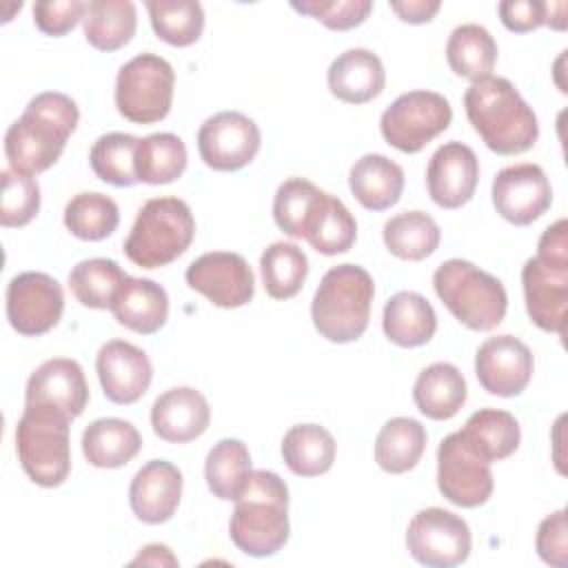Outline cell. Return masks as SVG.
I'll use <instances>...</instances> for the list:
<instances>
[{
	"label": "cell",
	"instance_id": "7",
	"mask_svg": "<svg viewBox=\"0 0 568 568\" xmlns=\"http://www.w3.org/2000/svg\"><path fill=\"white\" fill-rule=\"evenodd\" d=\"M71 419L47 406H27L16 426V453L27 477L42 486L55 488L71 473L69 446Z\"/></svg>",
	"mask_w": 568,
	"mask_h": 568
},
{
	"label": "cell",
	"instance_id": "18",
	"mask_svg": "<svg viewBox=\"0 0 568 568\" xmlns=\"http://www.w3.org/2000/svg\"><path fill=\"white\" fill-rule=\"evenodd\" d=\"M89 402V386L84 371L75 359L53 357L42 362L27 379L24 404L47 406L60 410L69 419L84 413Z\"/></svg>",
	"mask_w": 568,
	"mask_h": 568
},
{
	"label": "cell",
	"instance_id": "17",
	"mask_svg": "<svg viewBox=\"0 0 568 568\" xmlns=\"http://www.w3.org/2000/svg\"><path fill=\"white\" fill-rule=\"evenodd\" d=\"M95 373L104 397L124 406L135 404L149 390L153 379L149 355L124 339H111L100 346Z\"/></svg>",
	"mask_w": 568,
	"mask_h": 568
},
{
	"label": "cell",
	"instance_id": "47",
	"mask_svg": "<svg viewBox=\"0 0 568 568\" xmlns=\"http://www.w3.org/2000/svg\"><path fill=\"white\" fill-rule=\"evenodd\" d=\"M535 546L539 557L548 564V566H557V568H566L568 564V524H566V508L548 515L539 528H537V537H535Z\"/></svg>",
	"mask_w": 568,
	"mask_h": 568
},
{
	"label": "cell",
	"instance_id": "37",
	"mask_svg": "<svg viewBox=\"0 0 568 568\" xmlns=\"http://www.w3.org/2000/svg\"><path fill=\"white\" fill-rule=\"evenodd\" d=\"M126 277L129 275L115 260L89 257L71 268L69 288L82 306L111 311Z\"/></svg>",
	"mask_w": 568,
	"mask_h": 568
},
{
	"label": "cell",
	"instance_id": "43",
	"mask_svg": "<svg viewBox=\"0 0 568 568\" xmlns=\"http://www.w3.org/2000/svg\"><path fill=\"white\" fill-rule=\"evenodd\" d=\"M357 240V222L346 204L335 197L326 195V202L306 235V242L322 255H337L351 251Z\"/></svg>",
	"mask_w": 568,
	"mask_h": 568
},
{
	"label": "cell",
	"instance_id": "27",
	"mask_svg": "<svg viewBox=\"0 0 568 568\" xmlns=\"http://www.w3.org/2000/svg\"><path fill=\"white\" fill-rule=\"evenodd\" d=\"M466 379L450 362H435L426 366L413 384V402L422 415L442 422L450 419L466 404Z\"/></svg>",
	"mask_w": 568,
	"mask_h": 568
},
{
	"label": "cell",
	"instance_id": "12",
	"mask_svg": "<svg viewBox=\"0 0 568 568\" xmlns=\"http://www.w3.org/2000/svg\"><path fill=\"white\" fill-rule=\"evenodd\" d=\"M4 306L13 331L38 337L58 326L64 311V291L49 273L24 271L9 280Z\"/></svg>",
	"mask_w": 568,
	"mask_h": 568
},
{
	"label": "cell",
	"instance_id": "23",
	"mask_svg": "<svg viewBox=\"0 0 568 568\" xmlns=\"http://www.w3.org/2000/svg\"><path fill=\"white\" fill-rule=\"evenodd\" d=\"M328 91L346 104H366L386 87V71L377 53L364 47L346 49L326 71Z\"/></svg>",
	"mask_w": 568,
	"mask_h": 568
},
{
	"label": "cell",
	"instance_id": "30",
	"mask_svg": "<svg viewBox=\"0 0 568 568\" xmlns=\"http://www.w3.org/2000/svg\"><path fill=\"white\" fill-rule=\"evenodd\" d=\"M337 444L320 424H295L282 437V459L297 477H317L331 470Z\"/></svg>",
	"mask_w": 568,
	"mask_h": 568
},
{
	"label": "cell",
	"instance_id": "9",
	"mask_svg": "<svg viewBox=\"0 0 568 568\" xmlns=\"http://www.w3.org/2000/svg\"><path fill=\"white\" fill-rule=\"evenodd\" d=\"M450 102L435 91L402 93L379 118L384 140L402 153H417L450 126Z\"/></svg>",
	"mask_w": 568,
	"mask_h": 568
},
{
	"label": "cell",
	"instance_id": "28",
	"mask_svg": "<svg viewBox=\"0 0 568 568\" xmlns=\"http://www.w3.org/2000/svg\"><path fill=\"white\" fill-rule=\"evenodd\" d=\"M142 448L138 428L120 417H102L91 422L82 433V455L95 468H120L129 464Z\"/></svg>",
	"mask_w": 568,
	"mask_h": 568
},
{
	"label": "cell",
	"instance_id": "16",
	"mask_svg": "<svg viewBox=\"0 0 568 568\" xmlns=\"http://www.w3.org/2000/svg\"><path fill=\"white\" fill-rule=\"evenodd\" d=\"M535 359L530 348L515 335H495L475 353V375L484 390L497 397H515L532 379Z\"/></svg>",
	"mask_w": 568,
	"mask_h": 568
},
{
	"label": "cell",
	"instance_id": "48",
	"mask_svg": "<svg viewBox=\"0 0 568 568\" xmlns=\"http://www.w3.org/2000/svg\"><path fill=\"white\" fill-rule=\"evenodd\" d=\"M497 11L501 24L515 33L535 31L546 22V2L537 0H504Z\"/></svg>",
	"mask_w": 568,
	"mask_h": 568
},
{
	"label": "cell",
	"instance_id": "44",
	"mask_svg": "<svg viewBox=\"0 0 568 568\" xmlns=\"http://www.w3.org/2000/svg\"><path fill=\"white\" fill-rule=\"evenodd\" d=\"M0 195V224L4 229L27 226L40 211V186L33 175L18 173L13 169L2 171Z\"/></svg>",
	"mask_w": 568,
	"mask_h": 568
},
{
	"label": "cell",
	"instance_id": "19",
	"mask_svg": "<svg viewBox=\"0 0 568 568\" xmlns=\"http://www.w3.org/2000/svg\"><path fill=\"white\" fill-rule=\"evenodd\" d=\"M479 160L475 151L464 142L442 144L428 160L426 189L430 200L442 209L464 206L477 189Z\"/></svg>",
	"mask_w": 568,
	"mask_h": 568
},
{
	"label": "cell",
	"instance_id": "29",
	"mask_svg": "<svg viewBox=\"0 0 568 568\" xmlns=\"http://www.w3.org/2000/svg\"><path fill=\"white\" fill-rule=\"evenodd\" d=\"M459 433L468 446L490 464L510 457L521 442L519 422L501 408L475 410Z\"/></svg>",
	"mask_w": 568,
	"mask_h": 568
},
{
	"label": "cell",
	"instance_id": "50",
	"mask_svg": "<svg viewBox=\"0 0 568 568\" xmlns=\"http://www.w3.org/2000/svg\"><path fill=\"white\" fill-rule=\"evenodd\" d=\"M388 7L397 13L399 20L408 24H424L435 18L442 2L439 0H393Z\"/></svg>",
	"mask_w": 568,
	"mask_h": 568
},
{
	"label": "cell",
	"instance_id": "22",
	"mask_svg": "<svg viewBox=\"0 0 568 568\" xmlns=\"http://www.w3.org/2000/svg\"><path fill=\"white\" fill-rule=\"evenodd\" d=\"M211 422L206 397L193 386H175L164 390L151 406L153 433L171 444L197 439Z\"/></svg>",
	"mask_w": 568,
	"mask_h": 568
},
{
	"label": "cell",
	"instance_id": "35",
	"mask_svg": "<svg viewBox=\"0 0 568 568\" xmlns=\"http://www.w3.org/2000/svg\"><path fill=\"white\" fill-rule=\"evenodd\" d=\"M382 237L395 257L419 262L437 251L442 231L426 211H402L386 220Z\"/></svg>",
	"mask_w": 568,
	"mask_h": 568
},
{
	"label": "cell",
	"instance_id": "41",
	"mask_svg": "<svg viewBox=\"0 0 568 568\" xmlns=\"http://www.w3.org/2000/svg\"><path fill=\"white\" fill-rule=\"evenodd\" d=\"M151 27L171 47H189L204 31V9L195 0H146Z\"/></svg>",
	"mask_w": 568,
	"mask_h": 568
},
{
	"label": "cell",
	"instance_id": "26",
	"mask_svg": "<svg viewBox=\"0 0 568 568\" xmlns=\"http://www.w3.org/2000/svg\"><path fill=\"white\" fill-rule=\"evenodd\" d=\"M348 186L364 209L386 211L402 197L404 169L382 153H366L351 166Z\"/></svg>",
	"mask_w": 568,
	"mask_h": 568
},
{
	"label": "cell",
	"instance_id": "49",
	"mask_svg": "<svg viewBox=\"0 0 568 568\" xmlns=\"http://www.w3.org/2000/svg\"><path fill=\"white\" fill-rule=\"evenodd\" d=\"M535 257L550 266H568V222L566 220H557L541 233Z\"/></svg>",
	"mask_w": 568,
	"mask_h": 568
},
{
	"label": "cell",
	"instance_id": "4",
	"mask_svg": "<svg viewBox=\"0 0 568 568\" xmlns=\"http://www.w3.org/2000/svg\"><path fill=\"white\" fill-rule=\"evenodd\" d=\"M375 284L359 264H337L324 273L311 302L315 331L333 344H348L364 335L371 317Z\"/></svg>",
	"mask_w": 568,
	"mask_h": 568
},
{
	"label": "cell",
	"instance_id": "40",
	"mask_svg": "<svg viewBox=\"0 0 568 568\" xmlns=\"http://www.w3.org/2000/svg\"><path fill=\"white\" fill-rule=\"evenodd\" d=\"M120 224V209L113 197L84 191L73 195L64 206V226L71 235L84 242H100L109 237Z\"/></svg>",
	"mask_w": 568,
	"mask_h": 568
},
{
	"label": "cell",
	"instance_id": "51",
	"mask_svg": "<svg viewBox=\"0 0 568 568\" xmlns=\"http://www.w3.org/2000/svg\"><path fill=\"white\" fill-rule=\"evenodd\" d=\"M178 566V557L171 552L164 544H149L144 546L135 559H131V566Z\"/></svg>",
	"mask_w": 568,
	"mask_h": 568
},
{
	"label": "cell",
	"instance_id": "15",
	"mask_svg": "<svg viewBox=\"0 0 568 568\" xmlns=\"http://www.w3.org/2000/svg\"><path fill=\"white\" fill-rule=\"evenodd\" d=\"M490 195L497 213L515 226L532 224L552 204L550 182L544 169L532 162L501 169L493 180Z\"/></svg>",
	"mask_w": 568,
	"mask_h": 568
},
{
	"label": "cell",
	"instance_id": "34",
	"mask_svg": "<svg viewBox=\"0 0 568 568\" xmlns=\"http://www.w3.org/2000/svg\"><path fill=\"white\" fill-rule=\"evenodd\" d=\"M426 439V428L417 419L393 417L375 437V462L390 475L408 473L422 459Z\"/></svg>",
	"mask_w": 568,
	"mask_h": 568
},
{
	"label": "cell",
	"instance_id": "13",
	"mask_svg": "<svg viewBox=\"0 0 568 568\" xmlns=\"http://www.w3.org/2000/svg\"><path fill=\"white\" fill-rule=\"evenodd\" d=\"M262 133L255 120L240 111H220L197 129V151L213 171H240L260 151Z\"/></svg>",
	"mask_w": 568,
	"mask_h": 568
},
{
	"label": "cell",
	"instance_id": "46",
	"mask_svg": "<svg viewBox=\"0 0 568 568\" xmlns=\"http://www.w3.org/2000/svg\"><path fill=\"white\" fill-rule=\"evenodd\" d=\"M89 2L82 0H40L33 4V22L44 36H64L84 20Z\"/></svg>",
	"mask_w": 568,
	"mask_h": 568
},
{
	"label": "cell",
	"instance_id": "52",
	"mask_svg": "<svg viewBox=\"0 0 568 568\" xmlns=\"http://www.w3.org/2000/svg\"><path fill=\"white\" fill-rule=\"evenodd\" d=\"M566 2H546V22L548 27L564 31L566 29Z\"/></svg>",
	"mask_w": 568,
	"mask_h": 568
},
{
	"label": "cell",
	"instance_id": "21",
	"mask_svg": "<svg viewBox=\"0 0 568 568\" xmlns=\"http://www.w3.org/2000/svg\"><path fill=\"white\" fill-rule=\"evenodd\" d=\"M182 473L166 459L146 462L131 479L129 504L144 524H164L173 517L182 499Z\"/></svg>",
	"mask_w": 568,
	"mask_h": 568
},
{
	"label": "cell",
	"instance_id": "2",
	"mask_svg": "<svg viewBox=\"0 0 568 568\" xmlns=\"http://www.w3.org/2000/svg\"><path fill=\"white\" fill-rule=\"evenodd\" d=\"M466 118L481 142L499 155H519L539 138L532 106L508 78L488 75L464 93Z\"/></svg>",
	"mask_w": 568,
	"mask_h": 568
},
{
	"label": "cell",
	"instance_id": "31",
	"mask_svg": "<svg viewBox=\"0 0 568 568\" xmlns=\"http://www.w3.org/2000/svg\"><path fill=\"white\" fill-rule=\"evenodd\" d=\"M326 191L317 189L306 178L284 180L273 197V220L275 224L295 240H306L313 229L324 202Z\"/></svg>",
	"mask_w": 568,
	"mask_h": 568
},
{
	"label": "cell",
	"instance_id": "14",
	"mask_svg": "<svg viewBox=\"0 0 568 568\" xmlns=\"http://www.w3.org/2000/svg\"><path fill=\"white\" fill-rule=\"evenodd\" d=\"M184 277L193 291L220 308L246 306L255 295L253 271L240 253H204L189 264Z\"/></svg>",
	"mask_w": 568,
	"mask_h": 568
},
{
	"label": "cell",
	"instance_id": "6",
	"mask_svg": "<svg viewBox=\"0 0 568 568\" xmlns=\"http://www.w3.org/2000/svg\"><path fill=\"white\" fill-rule=\"evenodd\" d=\"M433 288L453 317L470 331L495 328L508 308L504 284L462 257L446 260L435 268Z\"/></svg>",
	"mask_w": 568,
	"mask_h": 568
},
{
	"label": "cell",
	"instance_id": "33",
	"mask_svg": "<svg viewBox=\"0 0 568 568\" xmlns=\"http://www.w3.org/2000/svg\"><path fill=\"white\" fill-rule=\"evenodd\" d=\"M446 60L459 78L470 82L484 80L497 64V42L481 24H459L448 36Z\"/></svg>",
	"mask_w": 568,
	"mask_h": 568
},
{
	"label": "cell",
	"instance_id": "32",
	"mask_svg": "<svg viewBox=\"0 0 568 568\" xmlns=\"http://www.w3.org/2000/svg\"><path fill=\"white\" fill-rule=\"evenodd\" d=\"M138 9L131 0H91L82 20L87 42L98 51H118L131 42Z\"/></svg>",
	"mask_w": 568,
	"mask_h": 568
},
{
	"label": "cell",
	"instance_id": "36",
	"mask_svg": "<svg viewBox=\"0 0 568 568\" xmlns=\"http://www.w3.org/2000/svg\"><path fill=\"white\" fill-rule=\"evenodd\" d=\"M251 470V453L246 444L233 437L213 444L204 462L206 486L222 501H235Z\"/></svg>",
	"mask_w": 568,
	"mask_h": 568
},
{
	"label": "cell",
	"instance_id": "39",
	"mask_svg": "<svg viewBox=\"0 0 568 568\" xmlns=\"http://www.w3.org/2000/svg\"><path fill=\"white\" fill-rule=\"evenodd\" d=\"M260 273L264 291L273 300L295 297L308 275V257L293 242H273L260 257Z\"/></svg>",
	"mask_w": 568,
	"mask_h": 568
},
{
	"label": "cell",
	"instance_id": "38",
	"mask_svg": "<svg viewBox=\"0 0 568 568\" xmlns=\"http://www.w3.org/2000/svg\"><path fill=\"white\" fill-rule=\"evenodd\" d=\"M186 146L175 133H151L138 142L135 175L144 184H171L186 169Z\"/></svg>",
	"mask_w": 568,
	"mask_h": 568
},
{
	"label": "cell",
	"instance_id": "45",
	"mask_svg": "<svg viewBox=\"0 0 568 568\" xmlns=\"http://www.w3.org/2000/svg\"><path fill=\"white\" fill-rule=\"evenodd\" d=\"M291 7L297 13L320 20L333 31H348L353 27H359L373 11L371 0H293Z\"/></svg>",
	"mask_w": 568,
	"mask_h": 568
},
{
	"label": "cell",
	"instance_id": "42",
	"mask_svg": "<svg viewBox=\"0 0 568 568\" xmlns=\"http://www.w3.org/2000/svg\"><path fill=\"white\" fill-rule=\"evenodd\" d=\"M140 138L131 133H104L100 135L91 151H89V164L93 173L113 186H133L138 182L135 175V151H138Z\"/></svg>",
	"mask_w": 568,
	"mask_h": 568
},
{
	"label": "cell",
	"instance_id": "11",
	"mask_svg": "<svg viewBox=\"0 0 568 568\" xmlns=\"http://www.w3.org/2000/svg\"><path fill=\"white\" fill-rule=\"evenodd\" d=\"M437 488L455 506H484L495 488L490 462L477 455L462 433H450L437 448Z\"/></svg>",
	"mask_w": 568,
	"mask_h": 568
},
{
	"label": "cell",
	"instance_id": "10",
	"mask_svg": "<svg viewBox=\"0 0 568 568\" xmlns=\"http://www.w3.org/2000/svg\"><path fill=\"white\" fill-rule=\"evenodd\" d=\"M473 546L468 524L444 508L419 510L406 528V550L428 568H453L468 559Z\"/></svg>",
	"mask_w": 568,
	"mask_h": 568
},
{
	"label": "cell",
	"instance_id": "3",
	"mask_svg": "<svg viewBox=\"0 0 568 568\" xmlns=\"http://www.w3.org/2000/svg\"><path fill=\"white\" fill-rule=\"evenodd\" d=\"M229 535L237 550L251 557H271L291 535L288 486L273 470H251L235 497Z\"/></svg>",
	"mask_w": 568,
	"mask_h": 568
},
{
	"label": "cell",
	"instance_id": "25",
	"mask_svg": "<svg viewBox=\"0 0 568 568\" xmlns=\"http://www.w3.org/2000/svg\"><path fill=\"white\" fill-rule=\"evenodd\" d=\"M382 328L388 342L402 348H415L433 339L437 331V315L422 293L399 291L384 304Z\"/></svg>",
	"mask_w": 568,
	"mask_h": 568
},
{
	"label": "cell",
	"instance_id": "8",
	"mask_svg": "<svg viewBox=\"0 0 568 568\" xmlns=\"http://www.w3.org/2000/svg\"><path fill=\"white\" fill-rule=\"evenodd\" d=\"M173 67L155 53H138L115 78V109L135 124H153L169 115L173 102Z\"/></svg>",
	"mask_w": 568,
	"mask_h": 568
},
{
	"label": "cell",
	"instance_id": "24",
	"mask_svg": "<svg viewBox=\"0 0 568 568\" xmlns=\"http://www.w3.org/2000/svg\"><path fill=\"white\" fill-rule=\"evenodd\" d=\"M111 313L120 326L140 335H153L166 324L169 295L158 282L129 275L111 306Z\"/></svg>",
	"mask_w": 568,
	"mask_h": 568
},
{
	"label": "cell",
	"instance_id": "20",
	"mask_svg": "<svg viewBox=\"0 0 568 568\" xmlns=\"http://www.w3.org/2000/svg\"><path fill=\"white\" fill-rule=\"evenodd\" d=\"M521 286L528 317L546 333H566L568 266H550L528 257L521 268Z\"/></svg>",
	"mask_w": 568,
	"mask_h": 568
},
{
	"label": "cell",
	"instance_id": "5",
	"mask_svg": "<svg viewBox=\"0 0 568 568\" xmlns=\"http://www.w3.org/2000/svg\"><path fill=\"white\" fill-rule=\"evenodd\" d=\"M195 237L191 206L180 197L146 200L124 240V255L140 268H160L178 260Z\"/></svg>",
	"mask_w": 568,
	"mask_h": 568
},
{
	"label": "cell",
	"instance_id": "1",
	"mask_svg": "<svg viewBox=\"0 0 568 568\" xmlns=\"http://www.w3.org/2000/svg\"><path fill=\"white\" fill-rule=\"evenodd\" d=\"M80 120L75 100L60 91H44L29 100L22 115L4 133L9 169L38 175L53 166Z\"/></svg>",
	"mask_w": 568,
	"mask_h": 568
}]
</instances>
